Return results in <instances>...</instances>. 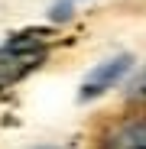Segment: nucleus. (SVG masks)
<instances>
[{
	"label": "nucleus",
	"instance_id": "nucleus-1",
	"mask_svg": "<svg viewBox=\"0 0 146 149\" xmlns=\"http://www.w3.org/2000/svg\"><path fill=\"white\" fill-rule=\"evenodd\" d=\"M45 58V45L33 42V39H20L0 49V81H13L23 78L29 68H36Z\"/></svg>",
	"mask_w": 146,
	"mask_h": 149
},
{
	"label": "nucleus",
	"instance_id": "nucleus-2",
	"mask_svg": "<svg viewBox=\"0 0 146 149\" xmlns=\"http://www.w3.org/2000/svg\"><path fill=\"white\" fill-rule=\"evenodd\" d=\"M101 149H146V113H133L104 130Z\"/></svg>",
	"mask_w": 146,
	"mask_h": 149
},
{
	"label": "nucleus",
	"instance_id": "nucleus-3",
	"mask_svg": "<svg viewBox=\"0 0 146 149\" xmlns=\"http://www.w3.org/2000/svg\"><path fill=\"white\" fill-rule=\"evenodd\" d=\"M130 71V55H117V58H110V62H104V65H97L88 78H85V88H81V101H88V97H94V94H101V91H107L110 84H117L124 74Z\"/></svg>",
	"mask_w": 146,
	"mask_h": 149
},
{
	"label": "nucleus",
	"instance_id": "nucleus-4",
	"mask_svg": "<svg viewBox=\"0 0 146 149\" xmlns=\"http://www.w3.org/2000/svg\"><path fill=\"white\" fill-rule=\"evenodd\" d=\"M130 94H146V71L136 74V78L130 81Z\"/></svg>",
	"mask_w": 146,
	"mask_h": 149
},
{
	"label": "nucleus",
	"instance_id": "nucleus-5",
	"mask_svg": "<svg viewBox=\"0 0 146 149\" xmlns=\"http://www.w3.org/2000/svg\"><path fill=\"white\" fill-rule=\"evenodd\" d=\"M42 149H55V146H42Z\"/></svg>",
	"mask_w": 146,
	"mask_h": 149
}]
</instances>
